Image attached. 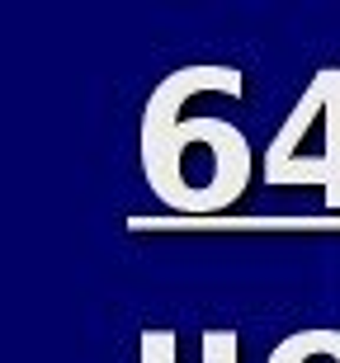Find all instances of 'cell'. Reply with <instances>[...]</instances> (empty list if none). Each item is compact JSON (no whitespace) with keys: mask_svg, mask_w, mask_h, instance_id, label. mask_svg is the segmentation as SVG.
<instances>
[{"mask_svg":"<svg viewBox=\"0 0 340 363\" xmlns=\"http://www.w3.org/2000/svg\"><path fill=\"white\" fill-rule=\"evenodd\" d=\"M204 90L241 94V71L236 67H180L165 76L147 99L142 113V170H147L151 194L170 213L213 217L227 203L241 199L251 179V142L241 128L213 113H190L185 104Z\"/></svg>","mask_w":340,"mask_h":363,"instance_id":"1","label":"cell"},{"mask_svg":"<svg viewBox=\"0 0 340 363\" xmlns=\"http://www.w3.org/2000/svg\"><path fill=\"white\" fill-rule=\"evenodd\" d=\"M288 123L317 133L322 142L288 161H265V179L270 184H322L327 208H340V67L317 71L302 99L293 104Z\"/></svg>","mask_w":340,"mask_h":363,"instance_id":"2","label":"cell"},{"mask_svg":"<svg viewBox=\"0 0 340 363\" xmlns=\"http://www.w3.org/2000/svg\"><path fill=\"white\" fill-rule=\"evenodd\" d=\"M142 363H175V335L156 330L142 335ZM204 363H236V335L231 330H208L204 335Z\"/></svg>","mask_w":340,"mask_h":363,"instance_id":"3","label":"cell"},{"mask_svg":"<svg viewBox=\"0 0 340 363\" xmlns=\"http://www.w3.org/2000/svg\"><path fill=\"white\" fill-rule=\"evenodd\" d=\"M270 363H340V330H302L288 335Z\"/></svg>","mask_w":340,"mask_h":363,"instance_id":"4","label":"cell"}]
</instances>
